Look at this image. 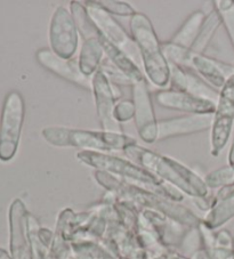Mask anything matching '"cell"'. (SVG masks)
<instances>
[{
	"mask_svg": "<svg viewBox=\"0 0 234 259\" xmlns=\"http://www.w3.org/2000/svg\"><path fill=\"white\" fill-rule=\"evenodd\" d=\"M214 114H186L158 121V142L194 135L211 129Z\"/></svg>",
	"mask_w": 234,
	"mask_h": 259,
	"instance_id": "cell-13",
	"label": "cell"
},
{
	"mask_svg": "<svg viewBox=\"0 0 234 259\" xmlns=\"http://www.w3.org/2000/svg\"><path fill=\"white\" fill-rule=\"evenodd\" d=\"M132 101L135 106V126L141 140L147 144L158 142V120L145 79L132 86Z\"/></svg>",
	"mask_w": 234,
	"mask_h": 259,
	"instance_id": "cell-8",
	"label": "cell"
},
{
	"mask_svg": "<svg viewBox=\"0 0 234 259\" xmlns=\"http://www.w3.org/2000/svg\"><path fill=\"white\" fill-rule=\"evenodd\" d=\"M233 65H234V63H233Z\"/></svg>",
	"mask_w": 234,
	"mask_h": 259,
	"instance_id": "cell-32",
	"label": "cell"
},
{
	"mask_svg": "<svg viewBox=\"0 0 234 259\" xmlns=\"http://www.w3.org/2000/svg\"><path fill=\"white\" fill-rule=\"evenodd\" d=\"M85 6L87 8V12L91 19L95 23L98 31L104 35L105 38L113 42L115 46L127 54L130 59L136 57V52L139 54L136 44L134 42L132 35L127 33L120 23L116 21L113 15H111L109 12H106L98 2L91 0V2H85ZM135 61V60H134Z\"/></svg>",
	"mask_w": 234,
	"mask_h": 259,
	"instance_id": "cell-9",
	"label": "cell"
},
{
	"mask_svg": "<svg viewBox=\"0 0 234 259\" xmlns=\"http://www.w3.org/2000/svg\"><path fill=\"white\" fill-rule=\"evenodd\" d=\"M234 217V196L231 198L219 200L216 202L211 210H209L208 215L206 216L205 221L202 222L207 229L214 231L218 229L225 223Z\"/></svg>",
	"mask_w": 234,
	"mask_h": 259,
	"instance_id": "cell-21",
	"label": "cell"
},
{
	"mask_svg": "<svg viewBox=\"0 0 234 259\" xmlns=\"http://www.w3.org/2000/svg\"><path fill=\"white\" fill-rule=\"evenodd\" d=\"M129 26L147 79L155 86L165 88L170 79L169 63L151 20L143 13H136L130 17Z\"/></svg>",
	"mask_w": 234,
	"mask_h": 259,
	"instance_id": "cell-3",
	"label": "cell"
},
{
	"mask_svg": "<svg viewBox=\"0 0 234 259\" xmlns=\"http://www.w3.org/2000/svg\"><path fill=\"white\" fill-rule=\"evenodd\" d=\"M25 105L23 96L13 91L5 98L0 119V160L11 161L19 149Z\"/></svg>",
	"mask_w": 234,
	"mask_h": 259,
	"instance_id": "cell-5",
	"label": "cell"
},
{
	"mask_svg": "<svg viewBox=\"0 0 234 259\" xmlns=\"http://www.w3.org/2000/svg\"><path fill=\"white\" fill-rule=\"evenodd\" d=\"M92 84L95 100V108L101 129L110 133H124L121 123L114 118V108L118 101L115 100L112 83L102 71L98 70L92 77Z\"/></svg>",
	"mask_w": 234,
	"mask_h": 259,
	"instance_id": "cell-10",
	"label": "cell"
},
{
	"mask_svg": "<svg viewBox=\"0 0 234 259\" xmlns=\"http://www.w3.org/2000/svg\"><path fill=\"white\" fill-rule=\"evenodd\" d=\"M98 70L102 71V72L105 74V77L109 79V81L111 83L116 84V86H129L132 88L134 84L132 80H130L124 72H121V71L107 59V57H104V60L102 61L100 69Z\"/></svg>",
	"mask_w": 234,
	"mask_h": 259,
	"instance_id": "cell-25",
	"label": "cell"
},
{
	"mask_svg": "<svg viewBox=\"0 0 234 259\" xmlns=\"http://www.w3.org/2000/svg\"><path fill=\"white\" fill-rule=\"evenodd\" d=\"M76 159L88 167L95 168L96 170L106 171L114 176H119L123 180H130L139 183V184L146 186L148 191L154 192V193L175 201V202L183 200L182 192L176 187L159 180L146 169L129 161V160L110 153L94 151H80L76 153Z\"/></svg>",
	"mask_w": 234,
	"mask_h": 259,
	"instance_id": "cell-2",
	"label": "cell"
},
{
	"mask_svg": "<svg viewBox=\"0 0 234 259\" xmlns=\"http://www.w3.org/2000/svg\"><path fill=\"white\" fill-rule=\"evenodd\" d=\"M135 106L132 100H120L115 104L114 118L119 123L127 122L134 119Z\"/></svg>",
	"mask_w": 234,
	"mask_h": 259,
	"instance_id": "cell-28",
	"label": "cell"
},
{
	"mask_svg": "<svg viewBox=\"0 0 234 259\" xmlns=\"http://www.w3.org/2000/svg\"><path fill=\"white\" fill-rule=\"evenodd\" d=\"M206 15L207 14H205L202 11L193 12L184 21L181 28L177 30V32L174 34V37L169 41L183 49H186V51H191L198 35H199L202 24H204L206 19Z\"/></svg>",
	"mask_w": 234,
	"mask_h": 259,
	"instance_id": "cell-17",
	"label": "cell"
},
{
	"mask_svg": "<svg viewBox=\"0 0 234 259\" xmlns=\"http://www.w3.org/2000/svg\"><path fill=\"white\" fill-rule=\"evenodd\" d=\"M35 57H37L38 63L43 68L47 69L49 72L57 75L67 82L85 89V91H93L92 77H87L82 72L78 60L63 59V57L56 55L51 48L39 49Z\"/></svg>",
	"mask_w": 234,
	"mask_h": 259,
	"instance_id": "cell-11",
	"label": "cell"
},
{
	"mask_svg": "<svg viewBox=\"0 0 234 259\" xmlns=\"http://www.w3.org/2000/svg\"><path fill=\"white\" fill-rule=\"evenodd\" d=\"M98 40L104 51L105 57H107L121 72H124L127 77L135 82H139L144 80V74L138 68V65L135 63L133 59L126 54V53L120 49L118 46H115L113 42H111L109 39L105 38L101 32L98 34Z\"/></svg>",
	"mask_w": 234,
	"mask_h": 259,
	"instance_id": "cell-16",
	"label": "cell"
},
{
	"mask_svg": "<svg viewBox=\"0 0 234 259\" xmlns=\"http://www.w3.org/2000/svg\"><path fill=\"white\" fill-rule=\"evenodd\" d=\"M70 13L72 17H73L76 29H78V32L82 35L84 41L92 38H98L100 31H98L95 23H94L91 16H89L87 8L84 3L76 2V0L71 2Z\"/></svg>",
	"mask_w": 234,
	"mask_h": 259,
	"instance_id": "cell-20",
	"label": "cell"
},
{
	"mask_svg": "<svg viewBox=\"0 0 234 259\" xmlns=\"http://www.w3.org/2000/svg\"><path fill=\"white\" fill-rule=\"evenodd\" d=\"M233 259H234V257H233Z\"/></svg>",
	"mask_w": 234,
	"mask_h": 259,
	"instance_id": "cell-31",
	"label": "cell"
},
{
	"mask_svg": "<svg viewBox=\"0 0 234 259\" xmlns=\"http://www.w3.org/2000/svg\"><path fill=\"white\" fill-rule=\"evenodd\" d=\"M234 181V168L224 166L209 172L205 178V183L208 189H223Z\"/></svg>",
	"mask_w": 234,
	"mask_h": 259,
	"instance_id": "cell-24",
	"label": "cell"
},
{
	"mask_svg": "<svg viewBox=\"0 0 234 259\" xmlns=\"http://www.w3.org/2000/svg\"><path fill=\"white\" fill-rule=\"evenodd\" d=\"M44 140L57 147H76L82 151L112 152L125 151L136 140L124 133H110L104 131H86L67 127H47L42 132Z\"/></svg>",
	"mask_w": 234,
	"mask_h": 259,
	"instance_id": "cell-4",
	"label": "cell"
},
{
	"mask_svg": "<svg viewBox=\"0 0 234 259\" xmlns=\"http://www.w3.org/2000/svg\"><path fill=\"white\" fill-rule=\"evenodd\" d=\"M169 63V62H168ZM170 89L177 92H187V70L183 66L169 63Z\"/></svg>",
	"mask_w": 234,
	"mask_h": 259,
	"instance_id": "cell-27",
	"label": "cell"
},
{
	"mask_svg": "<svg viewBox=\"0 0 234 259\" xmlns=\"http://www.w3.org/2000/svg\"><path fill=\"white\" fill-rule=\"evenodd\" d=\"M234 124V74L219 91V97L213 115L210 129V154L218 157L225 149Z\"/></svg>",
	"mask_w": 234,
	"mask_h": 259,
	"instance_id": "cell-6",
	"label": "cell"
},
{
	"mask_svg": "<svg viewBox=\"0 0 234 259\" xmlns=\"http://www.w3.org/2000/svg\"><path fill=\"white\" fill-rule=\"evenodd\" d=\"M215 196H216V202L219 200H224V199L231 198V196H234V181L229 185L220 189L218 191V193Z\"/></svg>",
	"mask_w": 234,
	"mask_h": 259,
	"instance_id": "cell-29",
	"label": "cell"
},
{
	"mask_svg": "<svg viewBox=\"0 0 234 259\" xmlns=\"http://www.w3.org/2000/svg\"><path fill=\"white\" fill-rule=\"evenodd\" d=\"M220 26H223L222 19H220L218 12L213 7V10L206 15L199 35H198L191 51L193 53H198V54H205L210 44L213 42V39L218 32Z\"/></svg>",
	"mask_w": 234,
	"mask_h": 259,
	"instance_id": "cell-19",
	"label": "cell"
},
{
	"mask_svg": "<svg viewBox=\"0 0 234 259\" xmlns=\"http://www.w3.org/2000/svg\"><path fill=\"white\" fill-rule=\"evenodd\" d=\"M213 5L222 19V24L234 52V0H216Z\"/></svg>",
	"mask_w": 234,
	"mask_h": 259,
	"instance_id": "cell-23",
	"label": "cell"
},
{
	"mask_svg": "<svg viewBox=\"0 0 234 259\" xmlns=\"http://www.w3.org/2000/svg\"><path fill=\"white\" fill-rule=\"evenodd\" d=\"M228 166L234 168V137H233L232 144H231V147H229V152H228Z\"/></svg>",
	"mask_w": 234,
	"mask_h": 259,
	"instance_id": "cell-30",
	"label": "cell"
},
{
	"mask_svg": "<svg viewBox=\"0 0 234 259\" xmlns=\"http://www.w3.org/2000/svg\"><path fill=\"white\" fill-rule=\"evenodd\" d=\"M155 102L164 109L181 111L187 114H214L217 103L204 100L187 92H177L173 89L158 91L154 95Z\"/></svg>",
	"mask_w": 234,
	"mask_h": 259,
	"instance_id": "cell-14",
	"label": "cell"
},
{
	"mask_svg": "<svg viewBox=\"0 0 234 259\" xmlns=\"http://www.w3.org/2000/svg\"><path fill=\"white\" fill-rule=\"evenodd\" d=\"M124 153L138 166L187 195L193 198H204L209 195V189L207 187L205 180L177 160L145 149L137 143L129 145Z\"/></svg>",
	"mask_w": 234,
	"mask_h": 259,
	"instance_id": "cell-1",
	"label": "cell"
},
{
	"mask_svg": "<svg viewBox=\"0 0 234 259\" xmlns=\"http://www.w3.org/2000/svg\"><path fill=\"white\" fill-rule=\"evenodd\" d=\"M98 4L106 12H109L111 15L121 17H133L137 13L135 11V8L132 5H129L128 3L119 2V0H100Z\"/></svg>",
	"mask_w": 234,
	"mask_h": 259,
	"instance_id": "cell-26",
	"label": "cell"
},
{
	"mask_svg": "<svg viewBox=\"0 0 234 259\" xmlns=\"http://www.w3.org/2000/svg\"><path fill=\"white\" fill-rule=\"evenodd\" d=\"M104 51L98 38L85 40L78 59L82 72L87 77H93L100 69L102 61L104 60Z\"/></svg>",
	"mask_w": 234,
	"mask_h": 259,
	"instance_id": "cell-18",
	"label": "cell"
},
{
	"mask_svg": "<svg viewBox=\"0 0 234 259\" xmlns=\"http://www.w3.org/2000/svg\"><path fill=\"white\" fill-rule=\"evenodd\" d=\"M187 68L194 71L216 91H220L226 80L234 74V65H229L223 61L207 56L206 54L193 53L192 51L188 57Z\"/></svg>",
	"mask_w": 234,
	"mask_h": 259,
	"instance_id": "cell-15",
	"label": "cell"
},
{
	"mask_svg": "<svg viewBox=\"0 0 234 259\" xmlns=\"http://www.w3.org/2000/svg\"><path fill=\"white\" fill-rule=\"evenodd\" d=\"M233 236H234V235H233Z\"/></svg>",
	"mask_w": 234,
	"mask_h": 259,
	"instance_id": "cell-33",
	"label": "cell"
},
{
	"mask_svg": "<svg viewBox=\"0 0 234 259\" xmlns=\"http://www.w3.org/2000/svg\"><path fill=\"white\" fill-rule=\"evenodd\" d=\"M49 45L56 55L73 59L79 46V32L71 13L63 6L54 11L49 24Z\"/></svg>",
	"mask_w": 234,
	"mask_h": 259,
	"instance_id": "cell-7",
	"label": "cell"
},
{
	"mask_svg": "<svg viewBox=\"0 0 234 259\" xmlns=\"http://www.w3.org/2000/svg\"><path fill=\"white\" fill-rule=\"evenodd\" d=\"M10 224L13 259H32L30 217L20 199H16L11 205Z\"/></svg>",
	"mask_w": 234,
	"mask_h": 259,
	"instance_id": "cell-12",
	"label": "cell"
},
{
	"mask_svg": "<svg viewBox=\"0 0 234 259\" xmlns=\"http://www.w3.org/2000/svg\"><path fill=\"white\" fill-rule=\"evenodd\" d=\"M187 70V93L192 94L193 96H197L204 100H209L217 103L219 93L213 88L210 84L207 83L204 79L199 77L194 71L186 68Z\"/></svg>",
	"mask_w": 234,
	"mask_h": 259,
	"instance_id": "cell-22",
	"label": "cell"
}]
</instances>
